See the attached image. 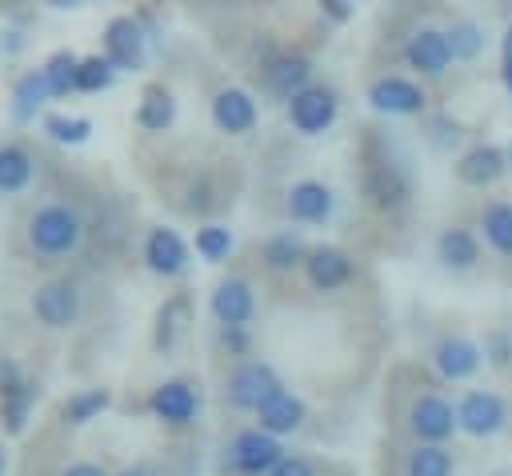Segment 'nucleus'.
Instances as JSON below:
<instances>
[{"label": "nucleus", "mask_w": 512, "mask_h": 476, "mask_svg": "<svg viewBox=\"0 0 512 476\" xmlns=\"http://www.w3.org/2000/svg\"><path fill=\"white\" fill-rule=\"evenodd\" d=\"M0 476H4V452H0Z\"/></svg>", "instance_id": "47"}, {"label": "nucleus", "mask_w": 512, "mask_h": 476, "mask_svg": "<svg viewBox=\"0 0 512 476\" xmlns=\"http://www.w3.org/2000/svg\"><path fill=\"white\" fill-rule=\"evenodd\" d=\"M456 424L464 436L472 440H492L500 432H508L512 424V408L496 388H468L456 400Z\"/></svg>", "instance_id": "6"}, {"label": "nucleus", "mask_w": 512, "mask_h": 476, "mask_svg": "<svg viewBox=\"0 0 512 476\" xmlns=\"http://www.w3.org/2000/svg\"><path fill=\"white\" fill-rule=\"evenodd\" d=\"M284 212L288 220L296 224H308V228H324L332 216H336V192L324 184V180H292L288 192H284Z\"/></svg>", "instance_id": "18"}, {"label": "nucleus", "mask_w": 512, "mask_h": 476, "mask_svg": "<svg viewBox=\"0 0 512 476\" xmlns=\"http://www.w3.org/2000/svg\"><path fill=\"white\" fill-rule=\"evenodd\" d=\"M140 260H144V268H148L152 276L172 280V276H180V272L188 268L192 248H188V240H184L176 228H168V224H152V228L144 232Z\"/></svg>", "instance_id": "17"}, {"label": "nucleus", "mask_w": 512, "mask_h": 476, "mask_svg": "<svg viewBox=\"0 0 512 476\" xmlns=\"http://www.w3.org/2000/svg\"><path fill=\"white\" fill-rule=\"evenodd\" d=\"M404 64L420 76V80H440L452 68V48H448V32L436 24H416L400 48Z\"/></svg>", "instance_id": "11"}, {"label": "nucleus", "mask_w": 512, "mask_h": 476, "mask_svg": "<svg viewBox=\"0 0 512 476\" xmlns=\"http://www.w3.org/2000/svg\"><path fill=\"white\" fill-rule=\"evenodd\" d=\"M192 324V292H172L160 308H156V324H152V348L156 352H172L180 344V336Z\"/></svg>", "instance_id": "23"}, {"label": "nucleus", "mask_w": 512, "mask_h": 476, "mask_svg": "<svg viewBox=\"0 0 512 476\" xmlns=\"http://www.w3.org/2000/svg\"><path fill=\"white\" fill-rule=\"evenodd\" d=\"M404 476H456V456L448 444H416L404 460Z\"/></svg>", "instance_id": "32"}, {"label": "nucleus", "mask_w": 512, "mask_h": 476, "mask_svg": "<svg viewBox=\"0 0 512 476\" xmlns=\"http://www.w3.org/2000/svg\"><path fill=\"white\" fill-rule=\"evenodd\" d=\"M432 368L444 384H464L484 368V348L464 332H444L432 344Z\"/></svg>", "instance_id": "13"}, {"label": "nucleus", "mask_w": 512, "mask_h": 476, "mask_svg": "<svg viewBox=\"0 0 512 476\" xmlns=\"http://www.w3.org/2000/svg\"><path fill=\"white\" fill-rule=\"evenodd\" d=\"M508 172H512L508 152H504V144H492V140L468 144V148L452 160V176H456L464 188H476V192H484V188L500 184Z\"/></svg>", "instance_id": "12"}, {"label": "nucleus", "mask_w": 512, "mask_h": 476, "mask_svg": "<svg viewBox=\"0 0 512 476\" xmlns=\"http://www.w3.org/2000/svg\"><path fill=\"white\" fill-rule=\"evenodd\" d=\"M0 48H4V52H20V48H24L20 28H4V32H0Z\"/></svg>", "instance_id": "46"}, {"label": "nucleus", "mask_w": 512, "mask_h": 476, "mask_svg": "<svg viewBox=\"0 0 512 476\" xmlns=\"http://www.w3.org/2000/svg\"><path fill=\"white\" fill-rule=\"evenodd\" d=\"M136 128L140 132H168L176 124V96L168 84H144L140 88V104H136Z\"/></svg>", "instance_id": "26"}, {"label": "nucleus", "mask_w": 512, "mask_h": 476, "mask_svg": "<svg viewBox=\"0 0 512 476\" xmlns=\"http://www.w3.org/2000/svg\"><path fill=\"white\" fill-rule=\"evenodd\" d=\"M304 280L312 292H340L356 280V260L340 244H312L304 256Z\"/></svg>", "instance_id": "15"}, {"label": "nucleus", "mask_w": 512, "mask_h": 476, "mask_svg": "<svg viewBox=\"0 0 512 476\" xmlns=\"http://www.w3.org/2000/svg\"><path fill=\"white\" fill-rule=\"evenodd\" d=\"M220 332V344L232 352V356H248L252 340H248V328H216Z\"/></svg>", "instance_id": "42"}, {"label": "nucleus", "mask_w": 512, "mask_h": 476, "mask_svg": "<svg viewBox=\"0 0 512 476\" xmlns=\"http://www.w3.org/2000/svg\"><path fill=\"white\" fill-rule=\"evenodd\" d=\"M48 100H52V92H48V84H44V72H40V68H28V72H20L16 84H12V104H8V112H12L16 124H28V120H36V112H40Z\"/></svg>", "instance_id": "27"}, {"label": "nucleus", "mask_w": 512, "mask_h": 476, "mask_svg": "<svg viewBox=\"0 0 512 476\" xmlns=\"http://www.w3.org/2000/svg\"><path fill=\"white\" fill-rule=\"evenodd\" d=\"M436 260L444 272L452 276H464V272H476L480 260H484V240L472 224H444L436 232Z\"/></svg>", "instance_id": "19"}, {"label": "nucleus", "mask_w": 512, "mask_h": 476, "mask_svg": "<svg viewBox=\"0 0 512 476\" xmlns=\"http://www.w3.org/2000/svg\"><path fill=\"white\" fill-rule=\"evenodd\" d=\"M76 68H80V56H76L72 48H56V52L40 64V72H44V84H48L52 100H60V96L76 92Z\"/></svg>", "instance_id": "34"}, {"label": "nucleus", "mask_w": 512, "mask_h": 476, "mask_svg": "<svg viewBox=\"0 0 512 476\" xmlns=\"http://www.w3.org/2000/svg\"><path fill=\"white\" fill-rule=\"evenodd\" d=\"M148 32L140 16H112L104 24V56L116 64V72H140L148 64Z\"/></svg>", "instance_id": "14"}, {"label": "nucleus", "mask_w": 512, "mask_h": 476, "mask_svg": "<svg viewBox=\"0 0 512 476\" xmlns=\"http://www.w3.org/2000/svg\"><path fill=\"white\" fill-rule=\"evenodd\" d=\"M480 348H484V364H492V368H512V328H504V324L488 328L484 340H480Z\"/></svg>", "instance_id": "38"}, {"label": "nucleus", "mask_w": 512, "mask_h": 476, "mask_svg": "<svg viewBox=\"0 0 512 476\" xmlns=\"http://www.w3.org/2000/svg\"><path fill=\"white\" fill-rule=\"evenodd\" d=\"M40 128L56 144H84L92 136V120L88 116H64V112H44Z\"/></svg>", "instance_id": "37"}, {"label": "nucleus", "mask_w": 512, "mask_h": 476, "mask_svg": "<svg viewBox=\"0 0 512 476\" xmlns=\"http://www.w3.org/2000/svg\"><path fill=\"white\" fill-rule=\"evenodd\" d=\"M284 116L292 124V132L300 136H324L336 120H340V92L332 84H308L300 96H292L284 104Z\"/></svg>", "instance_id": "7"}, {"label": "nucleus", "mask_w": 512, "mask_h": 476, "mask_svg": "<svg viewBox=\"0 0 512 476\" xmlns=\"http://www.w3.org/2000/svg\"><path fill=\"white\" fill-rule=\"evenodd\" d=\"M444 32H448L452 60H460V64H472V60L488 48V32H484V24H480V20H472V16H456Z\"/></svg>", "instance_id": "30"}, {"label": "nucleus", "mask_w": 512, "mask_h": 476, "mask_svg": "<svg viewBox=\"0 0 512 476\" xmlns=\"http://www.w3.org/2000/svg\"><path fill=\"white\" fill-rule=\"evenodd\" d=\"M308 248H312V244H304V236H300L296 228H280V232L264 236V244H260V264H264L272 276H284V272L304 268Z\"/></svg>", "instance_id": "24"}, {"label": "nucleus", "mask_w": 512, "mask_h": 476, "mask_svg": "<svg viewBox=\"0 0 512 476\" xmlns=\"http://www.w3.org/2000/svg\"><path fill=\"white\" fill-rule=\"evenodd\" d=\"M208 312L216 320V328H248L256 316V292L244 276H224L216 280L212 296H208Z\"/></svg>", "instance_id": "20"}, {"label": "nucleus", "mask_w": 512, "mask_h": 476, "mask_svg": "<svg viewBox=\"0 0 512 476\" xmlns=\"http://www.w3.org/2000/svg\"><path fill=\"white\" fill-rule=\"evenodd\" d=\"M476 232L500 260H512V200H484L476 212Z\"/></svg>", "instance_id": "25"}, {"label": "nucleus", "mask_w": 512, "mask_h": 476, "mask_svg": "<svg viewBox=\"0 0 512 476\" xmlns=\"http://www.w3.org/2000/svg\"><path fill=\"white\" fill-rule=\"evenodd\" d=\"M36 176V160L28 148L20 144H0V196H12V192H24Z\"/></svg>", "instance_id": "29"}, {"label": "nucleus", "mask_w": 512, "mask_h": 476, "mask_svg": "<svg viewBox=\"0 0 512 476\" xmlns=\"http://www.w3.org/2000/svg\"><path fill=\"white\" fill-rule=\"evenodd\" d=\"M304 420H308V404H304L292 388H280V392H276L268 404H260V412H256V428H264V432L276 436V440L292 436Z\"/></svg>", "instance_id": "22"}, {"label": "nucleus", "mask_w": 512, "mask_h": 476, "mask_svg": "<svg viewBox=\"0 0 512 476\" xmlns=\"http://www.w3.org/2000/svg\"><path fill=\"white\" fill-rule=\"evenodd\" d=\"M228 464H232V472H240V476H268L284 456H288V448L276 440V436H268L264 428H240L232 440H228Z\"/></svg>", "instance_id": "10"}, {"label": "nucleus", "mask_w": 512, "mask_h": 476, "mask_svg": "<svg viewBox=\"0 0 512 476\" xmlns=\"http://www.w3.org/2000/svg\"><path fill=\"white\" fill-rule=\"evenodd\" d=\"M32 316L44 328H68L80 316V292L72 280H44L32 292Z\"/></svg>", "instance_id": "21"}, {"label": "nucleus", "mask_w": 512, "mask_h": 476, "mask_svg": "<svg viewBox=\"0 0 512 476\" xmlns=\"http://www.w3.org/2000/svg\"><path fill=\"white\" fill-rule=\"evenodd\" d=\"M192 248H196V256H200V260H208V264H224V260L232 256V248H236V236H232V228H228V224L208 220V224H200V228H196Z\"/></svg>", "instance_id": "35"}, {"label": "nucleus", "mask_w": 512, "mask_h": 476, "mask_svg": "<svg viewBox=\"0 0 512 476\" xmlns=\"http://www.w3.org/2000/svg\"><path fill=\"white\" fill-rule=\"evenodd\" d=\"M312 72H316V64H312V56H304V52H272L264 64H260V88L272 96V100H280V104H288L292 96H300L308 84H316L312 80Z\"/></svg>", "instance_id": "9"}, {"label": "nucleus", "mask_w": 512, "mask_h": 476, "mask_svg": "<svg viewBox=\"0 0 512 476\" xmlns=\"http://www.w3.org/2000/svg\"><path fill=\"white\" fill-rule=\"evenodd\" d=\"M268 476H320V464L312 456H304V452H288Z\"/></svg>", "instance_id": "39"}, {"label": "nucleus", "mask_w": 512, "mask_h": 476, "mask_svg": "<svg viewBox=\"0 0 512 476\" xmlns=\"http://www.w3.org/2000/svg\"><path fill=\"white\" fill-rule=\"evenodd\" d=\"M116 64L104 56V52H88L80 56V68H76V92H108L116 84Z\"/></svg>", "instance_id": "36"}, {"label": "nucleus", "mask_w": 512, "mask_h": 476, "mask_svg": "<svg viewBox=\"0 0 512 476\" xmlns=\"http://www.w3.org/2000/svg\"><path fill=\"white\" fill-rule=\"evenodd\" d=\"M408 432L416 436V444H448L460 424H456V404L440 392V388H420L412 400H408Z\"/></svg>", "instance_id": "4"}, {"label": "nucleus", "mask_w": 512, "mask_h": 476, "mask_svg": "<svg viewBox=\"0 0 512 476\" xmlns=\"http://www.w3.org/2000/svg\"><path fill=\"white\" fill-rule=\"evenodd\" d=\"M40 400V384L28 376L16 392H8V396H0V424H4V432L8 436H20L24 428H28V416H32V404Z\"/></svg>", "instance_id": "31"}, {"label": "nucleus", "mask_w": 512, "mask_h": 476, "mask_svg": "<svg viewBox=\"0 0 512 476\" xmlns=\"http://www.w3.org/2000/svg\"><path fill=\"white\" fill-rule=\"evenodd\" d=\"M416 196V172L412 160L388 140L368 136L360 148V200L376 216H404Z\"/></svg>", "instance_id": "1"}, {"label": "nucleus", "mask_w": 512, "mask_h": 476, "mask_svg": "<svg viewBox=\"0 0 512 476\" xmlns=\"http://www.w3.org/2000/svg\"><path fill=\"white\" fill-rule=\"evenodd\" d=\"M108 404H112V392H108V388H80V392H72V396L60 404V420H64L68 428H80V424L96 420Z\"/></svg>", "instance_id": "33"}, {"label": "nucleus", "mask_w": 512, "mask_h": 476, "mask_svg": "<svg viewBox=\"0 0 512 476\" xmlns=\"http://www.w3.org/2000/svg\"><path fill=\"white\" fill-rule=\"evenodd\" d=\"M28 376H24V368L12 360V356H0V396H8V392H16L20 384H24Z\"/></svg>", "instance_id": "40"}, {"label": "nucleus", "mask_w": 512, "mask_h": 476, "mask_svg": "<svg viewBox=\"0 0 512 476\" xmlns=\"http://www.w3.org/2000/svg\"><path fill=\"white\" fill-rule=\"evenodd\" d=\"M352 12H356V8H352L348 0H324V4H320V16L332 20V24H348Z\"/></svg>", "instance_id": "43"}, {"label": "nucleus", "mask_w": 512, "mask_h": 476, "mask_svg": "<svg viewBox=\"0 0 512 476\" xmlns=\"http://www.w3.org/2000/svg\"><path fill=\"white\" fill-rule=\"evenodd\" d=\"M500 84H504V92L512 100V24L500 36Z\"/></svg>", "instance_id": "41"}, {"label": "nucleus", "mask_w": 512, "mask_h": 476, "mask_svg": "<svg viewBox=\"0 0 512 476\" xmlns=\"http://www.w3.org/2000/svg\"><path fill=\"white\" fill-rule=\"evenodd\" d=\"M116 476H164L156 464H148V460H136V464H128V468H120Z\"/></svg>", "instance_id": "45"}, {"label": "nucleus", "mask_w": 512, "mask_h": 476, "mask_svg": "<svg viewBox=\"0 0 512 476\" xmlns=\"http://www.w3.org/2000/svg\"><path fill=\"white\" fill-rule=\"evenodd\" d=\"M204 408V388L188 376H172L148 392V412L168 428H188Z\"/></svg>", "instance_id": "8"}, {"label": "nucleus", "mask_w": 512, "mask_h": 476, "mask_svg": "<svg viewBox=\"0 0 512 476\" xmlns=\"http://www.w3.org/2000/svg\"><path fill=\"white\" fill-rule=\"evenodd\" d=\"M364 100L372 112L380 116H428V92L420 80L404 76V72H380L368 80L364 88Z\"/></svg>", "instance_id": "5"}, {"label": "nucleus", "mask_w": 512, "mask_h": 476, "mask_svg": "<svg viewBox=\"0 0 512 476\" xmlns=\"http://www.w3.org/2000/svg\"><path fill=\"white\" fill-rule=\"evenodd\" d=\"M420 136H424V144L432 148V152H440V156H460L464 148V124L456 120V116H448V112H428L424 120H420Z\"/></svg>", "instance_id": "28"}, {"label": "nucleus", "mask_w": 512, "mask_h": 476, "mask_svg": "<svg viewBox=\"0 0 512 476\" xmlns=\"http://www.w3.org/2000/svg\"><path fill=\"white\" fill-rule=\"evenodd\" d=\"M208 112H212V124H216L224 136H248V132H256V124H260V104H256V96H252L248 88H240V84L216 88L212 100H208Z\"/></svg>", "instance_id": "16"}, {"label": "nucleus", "mask_w": 512, "mask_h": 476, "mask_svg": "<svg viewBox=\"0 0 512 476\" xmlns=\"http://www.w3.org/2000/svg\"><path fill=\"white\" fill-rule=\"evenodd\" d=\"M280 388H288L280 380V372L260 360V356H248L240 360L228 376H224V404L236 408V412H260V404H268Z\"/></svg>", "instance_id": "3"}, {"label": "nucleus", "mask_w": 512, "mask_h": 476, "mask_svg": "<svg viewBox=\"0 0 512 476\" xmlns=\"http://www.w3.org/2000/svg\"><path fill=\"white\" fill-rule=\"evenodd\" d=\"M60 476H108V472H104L100 464H92V460H72Z\"/></svg>", "instance_id": "44"}, {"label": "nucleus", "mask_w": 512, "mask_h": 476, "mask_svg": "<svg viewBox=\"0 0 512 476\" xmlns=\"http://www.w3.org/2000/svg\"><path fill=\"white\" fill-rule=\"evenodd\" d=\"M28 248L40 252V256H72L84 240V220L72 204H40L32 216H28Z\"/></svg>", "instance_id": "2"}]
</instances>
